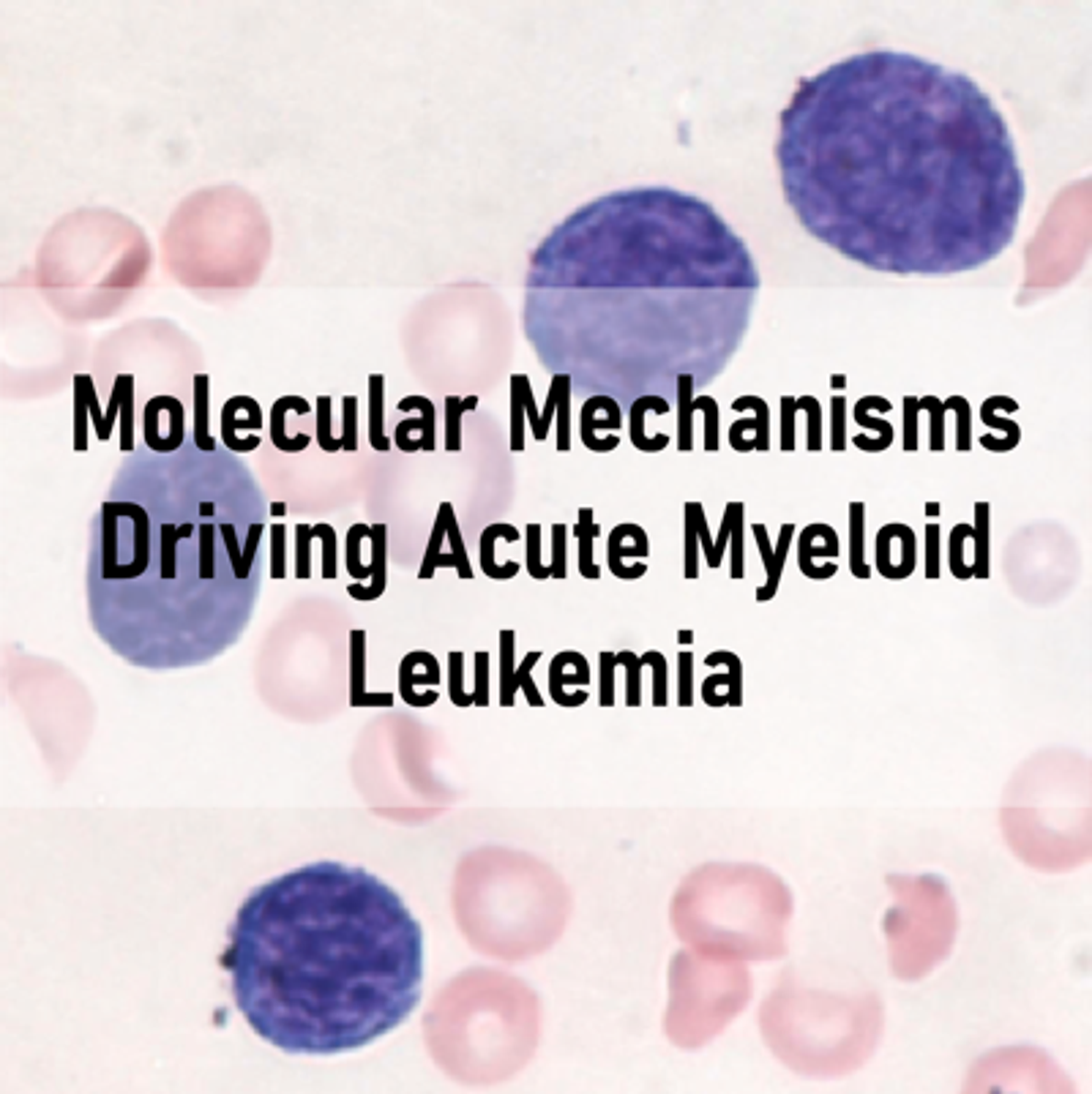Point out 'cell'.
<instances>
[{"label":"cell","instance_id":"cell-1","mask_svg":"<svg viewBox=\"0 0 1092 1094\" xmlns=\"http://www.w3.org/2000/svg\"><path fill=\"white\" fill-rule=\"evenodd\" d=\"M776 165L797 224L877 274L978 271L1014 243L1027 202L992 96L902 50L841 58L800 79L779 115Z\"/></svg>","mask_w":1092,"mask_h":1094},{"label":"cell","instance_id":"cell-7","mask_svg":"<svg viewBox=\"0 0 1092 1094\" xmlns=\"http://www.w3.org/2000/svg\"><path fill=\"white\" fill-rule=\"evenodd\" d=\"M372 541H375V557H372V570H375V581L369 587H361V584H353L350 587V595L355 601H375L386 590V527L375 525L372 527Z\"/></svg>","mask_w":1092,"mask_h":1094},{"label":"cell","instance_id":"cell-5","mask_svg":"<svg viewBox=\"0 0 1092 1094\" xmlns=\"http://www.w3.org/2000/svg\"><path fill=\"white\" fill-rule=\"evenodd\" d=\"M183 405L173 396H156L145 405V445L170 453L178 450L186 442V428H183Z\"/></svg>","mask_w":1092,"mask_h":1094},{"label":"cell","instance_id":"cell-2","mask_svg":"<svg viewBox=\"0 0 1092 1094\" xmlns=\"http://www.w3.org/2000/svg\"><path fill=\"white\" fill-rule=\"evenodd\" d=\"M760 287L749 243L707 199L620 188L579 205L533 249L522 333L576 396L672 407L724 374Z\"/></svg>","mask_w":1092,"mask_h":1094},{"label":"cell","instance_id":"cell-9","mask_svg":"<svg viewBox=\"0 0 1092 1094\" xmlns=\"http://www.w3.org/2000/svg\"><path fill=\"white\" fill-rule=\"evenodd\" d=\"M369 413H372V418H369V437H372V445H375L377 450H388L391 448V442L383 437V377H380V374H375V377L369 380Z\"/></svg>","mask_w":1092,"mask_h":1094},{"label":"cell","instance_id":"cell-4","mask_svg":"<svg viewBox=\"0 0 1092 1094\" xmlns=\"http://www.w3.org/2000/svg\"><path fill=\"white\" fill-rule=\"evenodd\" d=\"M221 966L238 1013L268 1045L350 1053L419 1007L424 928L380 876L320 860L254 887Z\"/></svg>","mask_w":1092,"mask_h":1094},{"label":"cell","instance_id":"cell-6","mask_svg":"<svg viewBox=\"0 0 1092 1094\" xmlns=\"http://www.w3.org/2000/svg\"><path fill=\"white\" fill-rule=\"evenodd\" d=\"M440 679V671H437V664L429 653H410L405 658V664L399 669V690H402V699L408 696L413 685H434Z\"/></svg>","mask_w":1092,"mask_h":1094},{"label":"cell","instance_id":"cell-10","mask_svg":"<svg viewBox=\"0 0 1092 1094\" xmlns=\"http://www.w3.org/2000/svg\"><path fill=\"white\" fill-rule=\"evenodd\" d=\"M366 533H369V527L355 525L350 530V536H347V568H350L355 579H366L364 565H361V541L366 538Z\"/></svg>","mask_w":1092,"mask_h":1094},{"label":"cell","instance_id":"cell-8","mask_svg":"<svg viewBox=\"0 0 1092 1094\" xmlns=\"http://www.w3.org/2000/svg\"><path fill=\"white\" fill-rule=\"evenodd\" d=\"M191 437L199 448H216L219 442L208 434V377H194V431Z\"/></svg>","mask_w":1092,"mask_h":1094},{"label":"cell","instance_id":"cell-3","mask_svg":"<svg viewBox=\"0 0 1092 1094\" xmlns=\"http://www.w3.org/2000/svg\"><path fill=\"white\" fill-rule=\"evenodd\" d=\"M268 497L227 445H137L90 522V625L126 664L205 667L241 642L260 601Z\"/></svg>","mask_w":1092,"mask_h":1094},{"label":"cell","instance_id":"cell-11","mask_svg":"<svg viewBox=\"0 0 1092 1094\" xmlns=\"http://www.w3.org/2000/svg\"><path fill=\"white\" fill-rule=\"evenodd\" d=\"M317 407H320V445H322V450H336V448H339V442H333L331 434H328V426H331V421H328V416H325V410H331V405H328V399L322 396L320 402H317Z\"/></svg>","mask_w":1092,"mask_h":1094}]
</instances>
